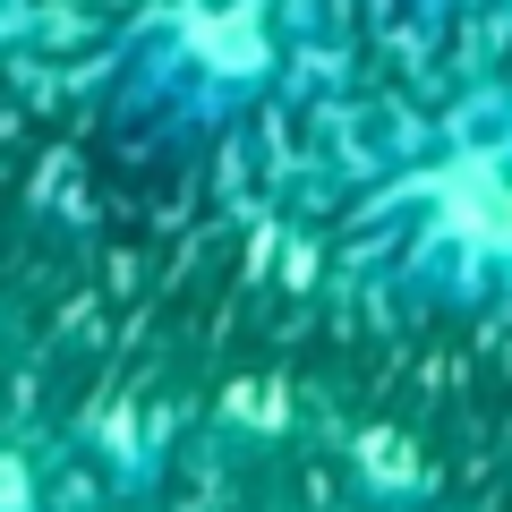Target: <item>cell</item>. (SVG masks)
Instances as JSON below:
<instances>
[{
  "mask_svg": "<svg viewBox=\"0 0 512 512\" xmlns=\"http://www.w3.org/2000/svg\"><path fill=\"white\" fill-rule=\"evenodd\" d=\"M291 0H146L111 60V103L154 137H214L291 69Z\"/></svg>",
  "mask_w": 512,
  "mask_h": 512,
  "instance_id": "cell-1",
  "label": "cell"
},
{
  "mask_svg": "<svg viewBox=\"0 0 512 512\" xmlns=\"http://www.w3.org/2000/svg\"><path fill=\"white\" fill-rule=\"evenodd\" d=\"M410 274L444 299L512 291V103H478L393 180Z\"/></svg>",
  "mask_w": 512,
  "mask_h": 512,
  "instance_id": "cell-2",
  "label": "cell"
}]
</instances>
